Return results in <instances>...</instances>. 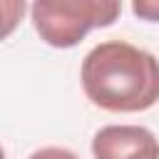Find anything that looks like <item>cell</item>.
Listing matches in <instances>:
<instances>
[{
  "instance_id": "277c9868",
  "label": "cell",
  "mask_w": 159,
  "mask_h": 159,
  "mask_svg": "<svg viewBox=\"0 0 159 159\" xmlns=\"http://www.w3.org/2000/svg\"><path fill=\"white\" fill-rule=\"evenodd\" d=\"M27 159H80V157L65 147H42L37 152H32Z\"/></svg>"
},
{
  "instance_id": "7a4b0ae2",
  "label": "cell",
  "mask_w": 159,
  "mask_h": 159,
  "mask_svg": "<svg viewBox=\"0 0 159 159\" xmlns=\"http://www.w3.org/2000/svg\"><path fill=\"white\" fill-rule=\"evenodd\" d=\"M122 12L119 2L99 0H37L30 5L32 25L50 47H75L89 30L112 25Z\"/></svg>"
},
{
  "instance_id": "5b68a950",
  "label": "cell",
  "mask_w": 159,
  "mask_h": 159,
  "mask_svg": "<svg viewBox=\"0 0 159 159\" xmlns=\"http://www.w3.org/2000/svg\"><path fill=\"white\" fill-rule=\"evenodd\" d=\"M132 10H134V15H137V17L147 20V22H157V20H159V2H154V0L134 2V5H132Z\"/></svg>"
},
{
  "instance_id": "6da1fadb",
  "label": "cell",
  "mask_w": 159,
  "mask_h": 159,
  "mask_svg": "<svg viewBox=\"0 0 159 159\" xmlns=\"http://www.w3.org/2000/svg\"><path fill=\"white\" fill-rule=\"evenodd\" d=\"M80 80L87 99L107 112H144L159 102V60L124 40L94 45Z\"/></svg>"
},
{
  "instance_id": "3957f363",
  "label": "cell",
  "mask_w": 159,
  "mask_h": 159,
  "mask_svg": "<svg viewBox=\"0 0 159 159\" xmlns=\"http://www.w3.org/2000/svg\"><path fill=\"white\" fill-rule=\"evenodd\" d=\"M94 159H159V142L139 124H107L92 137Z\"/></svg>"
}]
</instances>
